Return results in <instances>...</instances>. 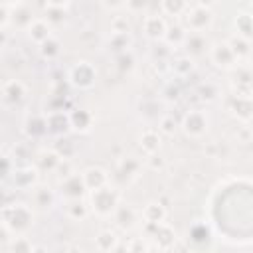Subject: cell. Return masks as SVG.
I'll return each instance as SVG.
<instances>
[{"label": "cell", "mask_w": 253, "mask_h": 253, "mask_svg": "<svg viewBox=\"0 0 253 253\" xmlns=\"http://www.w3.org/2000/svg\"><path fill=\"white\" fill-rule=\"evenodd\" d=\"M91 206H93V210H95L99 215H111V213L117 210V206H119V194H117L113 188H109V186L105 184V186L93 190Z\"/></svg>", "instance_id": "cell-1"}, {"label": "cell", "mask_w": 253, "mask_h": 253, "mask_svg": "<svg viewBox=\"0 0 253 253\" xmlns=\"http://www.w3.org/2000/svg\"><path fill=\"white\" fill-rule=\"evenodd\" d=\"M211 20H213V16H211L210 8L196 6V8H188L184 12V24L182 26L190 32H204L211 24Z\"/></svg>", "instance_id": "cell-2"}, {"label": "cell", "mask_w": 253, "mask_h": 253, "mask_svg": "<svg viewBox=\"0 0 253 253\" xmlns=\"http://www.w3.org/2000/svg\"><path fill=\"white\" fill-rule=\"evenodd\" d=\"M4 223L8 227L16 229V231H26L32 225V211L26 206H14V208L8 210V215H6Z\"/></svg>", "instance_id": "cell-3"}, {"label": "cell", "mask_w": 253, "mask_h": 253, "mask_svg": "<svg viewBox=\"0 0 253 253\" xmlns=\"http://www.w3.org/2000/svg\"><path fill=\"white\" fill-rule=\"evenodd\" d=\"M182 128L188 136H202L208 128V119L204 113L200 111H190L186 117H184V123H182Z\"/></svg>", "instance_id": "cell-4"}, {"label": "cell", "mask_w": 253, "mask_h": 253, "mask_svg": "<svg viewBox=\"0 0 253 253\" xmlns=\"http://www.w3.org/2000/svg\"><path fill=\"white\" fill-rule=\"evenodd\" d=\"M210 55H211V61H213L217 67H221V69H231V67L235 65V61H237V57L233 55V51H231V47H229L227 42L215 43V45L211 47Z\"/></svg>", "instance_id": "cell-5"}, {"label": "cell", "mask_w": 253, "mask_h": 253, "mask_svg": "<svg viewBox=\"0 0 253 253\" xmlns=\"http://www.w3.org/2000/svg\"><path fill=\"white\" fill-rule=\"evenodd\" d=\"M85 184H83V178L79 174H69L63 178L61 182V194L65 196V200H77L83 196L85 192Z\"/></svg>", "instance_id": "cell-6"}, {"label": "cell", "mask_w": 253, "mask_h": 253, "mask_svg": "<svg viewBox=\"0 0 253 253\" xmlns=\"http://www.w3.org/2000/svg\"><path fill=\"white\" fill-rule=\"evenodd\" d=\"M182 45L186 47V51H188L190 55L198 57V55H204V53H206V49H208V40H206L204 32H190V34H186V40H184Z\"/></svg>", "instance_id": "cell-7"}, {"label": "cell", "mask_w": 253, "mask_h": 253, "mask_svg": "<svg viewBox=\"0 0 253 253\" xmlns=\"http://www.w3.org/2000/svg\"><path fill=\"white\" fill-rule=\"evenodd\" d=\"M166 28H168V26L164 24V20H162L160 16H154V14L146 16L144 22H142V32H144V36L150 38V40H162Z\"/></svg>", "instance_id": "cell-8"}, {"label": "cell", "mask_w": 253, "mask_h": 253, "mask_svg": "<svg viewBox=\"0 0 253 253\" xmlns=\"http://www.w3.org/2000/svg\"><path fill=\"white\" fill-rule=\"evenodd\" d=\"M71 81L77 85V87H83V89H87V87H91L93 85V81H95V71H93V67L89 65V63H79V65H75L73 69H71Z\"/></svg>", "instance_id": "cell-9"}, {"label": "cell", "mask_w": 253, "mask_h": 253, "mask_svg": "<svg viewBox=\"0 0 253 253\" xmlns=\"http://www.w3.org/2000/svg\"><path fill=\"white\" fill-rule=\"evenodd\" d=\"M81 178H83L85 188L91 190V192L97 190V188H101V186H105L109 182V176H107V172L103 168H87L81 174Z\"/></svg>", "instance_id": "cell-10"}, {"label": "cell", "mask_w": 253, "mask_h": 253, "mask_svg": "<svg viewBox=\"0 0 253 253\" xmlns=\"http://www.w3.org/2000/svg\"><path fill=\"white\" fill-rule=\"evenodd\" d=\"M28 34H30L32 42L43 43L47 38H51V26H49L45 20L36 18V20H32V24L28 26Z\"/></svg>", "instance_id": "cell-11"}, {"label": "cell", "mask_w": 253, "mask_h": 253, "mask_svg": "<svg viewBox=\"0 0 253 253\" xmlns=\"http://www.w3.org/2000/svg\"><path fill=\"white\" fill-rule=\"evenodd\" d=\"M113 213H115V221L121 229H132L136 225L138 215L130 206H117V210Z\"/></svg>", "instance_id": "cell-12"}, {"label": "cell", "mask_w": 253, "mask_h": 253, "mask_svg": "<svg viewBox=\"0 0 253 253\" xmlns=\"http://www.w3.org/2000/svg\"><path fill=\"white\" fill-rule=\"evenodd\" d=\"M186 28L182 26V24H176V26H170V28H166V32H164V38L162 40H166V43L168 45H182L184 43V40H186Z\"/></svg>", "instance_id": "cell-13"}, {"label": "cell", "mask_w": 253, "mask_h": 253, "mask_svg": "<svg viewBox=\"0 0 253 253\" xmlns=\"http://www.w3.org/2000/svg\"><path fill=\"white\" fill-rule=\"evenodd\" d=\"M69 125H71L75 130H79V132H87L89 126H91V115H89L87 111H83V109H77V111L71 113Z\"/></svg>", "instance_id": "cell-14"}, {"label": "cell", "mask_w": 253, "mask_h": 253, "mask_svg": "<svg viewBox=\"0 0 253 253\" xmlns=\"http://www.w3.org/2000/svg\"><path fill=\"white\" fill-rule=\"evenodd\" d=\"M140 148L146 152V154H156L158 148H160V136L158 132L154 130H144L140 134Z\"/></svg>", "instance_id": "cell-15"}, {"label": "cell", "mask_w": 253, "mask_h": 253, "mask_svg": "<svg viewBox=\"0 0 253 253\" xmlns=\"http://www.w3.org/2000/svg\"><path fill=\"white\" fill-rule=\"evenodd\" d=\"M24 95H26V89H24V85H22L20 81H10V83L4 85V97H6L8 101L20 103V101L24 99Z\"/></svg>", "instance_id": "cell-16"}, {"label": "cell", "mask_w": 253, "mask_h": 253, "mask_svg": "<svg viewBox=\"0 0 253 253\" xmlns=\"http://www.w3.org/2000/svg\"><path fill=\"white\" fill-rule=\"evenodd\" d=\"M229 47H231V51H233V55L239 59V57H249V40H245V38H241V36H235V38H231L229 42Z\"/></svg>", "instance_id": "cell-17"}, {"label": "cell", "mask_w": 253, "mask_h": 253, "mask_svg": "<svg viewBox=\"0 0 253 253\" xmlns=\"http://www.w3.org/2000/svg\"><path fill=\"white\" fill-rule=\"evenodd\" d=\"M162 10L168 16H182L188 10L186 0H162Z\"/></svg>", "instance_id": "cell-18"}, {"label": "cell", "mask_w": 253, "mask_h": 253, "mask_svg": "<svg viewBox=\"0 0 253 253\" xmlns=\"http://www.w3.org/2000/svg\"><path fill=\"white\" fill-rule=\"evenodd\" d=\"M117 241H119V237L111 231V229H107V231H101L99 233V237L95 239V243H97V249H103V251H109V249H115L117 247Z\"/></svg>", "instance_id": "cell-19"}, {"label": "cell", "mask_w": 253, "mask_h": 253, "mask_svg": "<svg viewBox=\"0 0 253 253\" xmlns=\"http://www.w3.org/2000/svg\"><path fill=\"white\" fill-rule=\"evenodd\" d=\"M142 215H144V219H146L148 223H160V221L164 219V210H162L160 204H148V206L144 208Z\"/></svg>", "instance_id": "cell-20"}, {"label": "cell", "mask_w": 253, "mask_h": 253, "mask_svg": "<svg viewBox=\"0 0 253 253\" xmlns=\"http://www.w3.org/2000/svg\"><path fill=\"white\" fill-rule=\"evenodd\" d=\"M130 43H132L130 34H113V38L109 40V45H111L113 49H119V51L128 49V47H130Z\"/></svg>", "instance_id": "cell-21"}, {"label": "cell", "mask_w": 253, "mask_h": 253, "mask_svg": "<svg viewBox=\"0 0 253 253\" xmlns=\"http://www.w3.org/2000/svg\"><path fill=\"white\" fill-rule=\"evenodd\" d=\"M119 168H121V172H125V176L134 178L138 174V170H140V162L134 156H126V158L121 160V166Z\"/></svg>", "instance_id": "cell-22"}, {"label": "cell", "mask_w": 253, "mask_h": 253, "mask_svg": "<svg viewBox=\"0 0 253 253\" xmlns=\"http://www.w3.org/2000/svg\"><path fill=\"white\" fill-rule=\"evenodd\" d=\"M235 26H237V36L249 40V36H251V16L249 14H239L237 20H235Z\"/></svg>", "instance_id": "cell-23"}, {"label": "cell", "mask_w": 253, "mask_h": 253, "mask_svg": "<svg viewBox=\"0 0 253 253\" xmlns=\"http://www.w3.org/2000/svg\"><path fill=\"white\" fill-rule=\"evenodd\" d=\"M67 213H69L73 219H83V217L87 215V208H85V204L81 202V198L69 200V204H67Z\"/></svg>", "instance_id": "cell-24"}, {"label": "cell", "mask_w": 253, "mask_h": 253, "mask_svg": "<svg viewBox=\"0 0 253 253\" xmlns=\"http://www.w3.org/2000/svg\"><path fill=\"white\" fill-rule=\"evenodd\" d=\"M42 45V55L43 57H47V59H53L57 53H59V42L57 40H53V38H47L43 43H40Z\"/></svg>", "instance_id": "cell-25"}, {"label": "cell", "mask_w": 253, "mask_h": 253, "mask_svg": "<svg viewBox=\"0 0 253 253\" xmlns=\"http://www.w3.org/2000/svg\"><path fill=\"white\" fill-rule=\"evenodd\" d=\"M65 20V10L63 8H57V6H49L45 10V22L51 26V24H61Z\"/></svg>", "instance_id": "cell-26"}, {"label": "cell", "mask_w": 253, "mask_h": 253, "mask_svg": "<svg viewBox=\"0 0 253 253\" xmlns=\"http://www.w3.org/2000/svg\"><path fill=\"white\" fill-rule=\"evenodd\" d=\"M111 30H113V34H128L130 32V26H128V22H126V18H115L113 22H111Z\"/></svg>", "instance_id": "cell-27"}, {"label": "cell", "mask_w": 253, "mask_h": 253, "mask_svg": "<svg viewBox=\"0 0 253 253\" xmlns=\"http://www.w3.org/2000/svg\"><path fill=\"white\" fill-rule=\"evenodd\" d=\"M192 59L190 57H182V59H178L176 63H174V69L180 73V75H186V73H190L192 71Z\"/></svg>", "instance_id": "cell-28"}, {"label": "cell", "mask_w": 253, "mask_h": 253, "mask_svg": "<svg viewBox=\"0 0 253 253\" xmlns=\"http://www.w3.org/2000/svg\"><path fill=\"white\" fill-rule=\"evenodd\" d=\"M51 202H53L51 192H47L45 188L38 190V206H42V208H49V206H51Z\"/></svg>", "instance_id": "cell-29"}, {"label": "cell", "mask_w": 253, "mask_h": 253, "mask_svg": "<svg viewBox=\"0 0 253 253\" xmlns=\"http://www.w3.org/2000/svg\"><path fill=\"white\" fill-rule=\"evenodd\" d=\"M160 130L166 132V134H172L176 130V121L174 117H162L160 119Z\"/></svg>", "instance_id": "cell-30"}, {"label": "cell", "mask_w": 253, "mask_h": 253, "mask_svg": "<svg viewBox=\"0 0 253 253\" xmlns=\"http://www.w3.org/2000/svg\"><path fill=\"white\" fill-rule=\"evenodd\" d=\"M125 4H126V8H128V12L138 14V12H142V10L146 8L148 0H125Z\"/></svg>", "instance_id": "cell-31"}, {"label": "cell", "mask_w": 253, "mask_h": 253, "mask_svg": "<svg viewBox=\"0 0 253 253\" xmlns=\"http://www.w3.org/2000/svg\"><path fill=\"white\" fill-rule=\"evenodd\" d=\"M107 8H121L125 4V0H103Z\"/></svg>", "instance_id": "cell-32"}, {"label": "cell", "mask_w": 253, "mask_h": 253, "mask_svg": "<svg viewBox=\"0 0 253 253\" xmlns=\"http://www.w3.org/2000/svg\"><path fill=\"white\" fill-rule=\"evenodd\" d=\"M10 22V16H8V12L4 10V8H0V28L4 26V24H8Z\"/></svg>", "instance_id": "cell-33"}, {"label": "cell", "mask_w": 253, "mask_h": 253, "mask_svg": "<svg viewBox=\"0 0 253 253\" xmlns=\"http://www.w3.org/2000/svg\"><path fill=\"white\" fill-rule=\"evenodd\" d=\"M6 239H8V225L0 223V241H6Z\"/></svg>", "instance_id": "cell-34"}, {"label": "cell", "mask_w": 253, "mask_h": 253, "mask_svg": "<svg viewBox=\"0 0 253 253\" xmlns=\"http://www.w3.org/2000/svg\"><path fill=\"white\" fill-rule=\"evenodd\" d=\"M67 2H69V0H47V4H49V6H57V8L67 6Z\"/></svg>", "instance_id": "cell-35"}, {"label": "cell", "mask_w": 253, "mask_h": 253, "mask_svg": "<svg viewBox=\"0 0 253 253\" xmlns=\"http://www.w3.org/2000/svg\"><path fill=\"white\" fill-rule=\"evenodd\" d=\"M215 2H217V0H198V6H202V8H211Z\"/></svg>", "instance_id": "cell-36"}, {"label": "cell", "mask_w": 253, "mask_h": 253, "mask_svg": "<svg viewBox=\"0 0 253 253\" xmlns=\"http://www.w3.org/2000/svg\"><path fill=\"white\" fill-rule=\"evenodd\" d=\"M6 40H8V36H6V32H4L2 28H0V47H2L4 43H6Z\"/></svg>", "instance_id": "cell-37"}]
</instances>
